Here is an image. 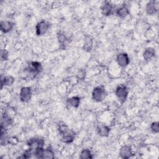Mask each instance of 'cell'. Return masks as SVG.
<instances>
[{"label": "cell", "instance_id": "ffe728a7", "mask_svg": "<svg viewBox=\"0 0 159 159\" xmlns=\"http://www.w3.org/2000/svg\"><path fill=\"white\" fill-rule=\"evenodd\" d=\"M55 158V153L53 149L48 147L46 148H44L43 158Z\"/></svg>", "mask_w": 159, "mask_h": 159}, {"label": "cell", "instance_id": "ba28073f", "mask_svg": "<svg viewBox=\"0 0 159 159\" xmlns=\"http://www.w3.org/2000/svg\"><path fill=\"white\" fill-rule=\"evenodd\" d=\"M116 61L117 65L121 68H125L128 66L130 63V58L127 53H120L116 56Z\"/></svg>", "mask_w": 159, "mask_h": 159}, {"label": "cell", "instance_id": "cb8c5ba5", "mask_svg": "<svg viewBox=\"0 0 159 159\" xmlns=\"http://www.w3.org/2000/svg\"><path fill=\"white\" fill-rule=\"evenodd\" d=\"M150 130L154 134H158L159 132V124L158 121L153 122L150 125Z\"/></svg>", "mask_w": 159, "mask_h": 159}, {"label": "cell", "instance_id": "2e32d148", "mask_svg": "<svg viewBox=\"0 0 159 159\" xmlns=\"http://www.w3.org/2000/svg\"><path fill=\"white\" fill-rule=\"evenodd\" d=\"M98 134L101 137H107L110 133L111 129L109 126L104 124H101L98 125L97 128Z\"/></svg>", "mask_w": 159, "mask_h": 159}, {"label": "cell", "instance_id": "83f0119b", "mask_svg": "<svg viewBox=\"0 0 159 159\" xmlns=\"http://www.w3.org/2000/svg\"><path fill=\"white\" fill-rule=\"evenodd\" d=\"M18 142V140L15 137H11L8 139V143H11L12 145H16V143Z\"/></svg>", "mask_w": 159, "mask_h": 159}, {"label": "cell", "instance_id": "5b68a950", "mask_svg": "<svg viewBox=\"0 0 159 159\" xmlns=\"http://www.w3.org/2000/svg\"><path fill=\"white\" fill-rule=\"evenodd\" d=\"M32 98V89L29 86L21 88L19 93V99L22 102H28Z\"/></svg>", "mask_w": 159, "mask_h": 159}, {"label": "cell", "instance_id": "9c48e42d", "mask_svg": "<svg viewBox=\"0 0 159 159\" xmlns=\"http://www.w3.org/2000/svg\"><path fill=\"white\" fill-rule=\"evenodd\" d=\"M158 1H148L145 6V11L147 14L149 16L155 15L157 13L158 9Z\"/></svg>", "mask_w": 159, "mask_h": 159}, {"label": "cell", "instance_id": "5bb4252c", "mask_svg": "<svg viewBox=\"0 0 159 159\" xmlns=\"http://www.w3.org/2000/svg\"><path fill=\"white\" fill-rule=\"evenodd\" d=\"M116 15L122 19H124L129 15V9L125 5H122L115 10Z\"/></svg>", "mask_w": 159, "mask_h": 159}, {"label": "cell", "instance_id": "4fadbf2b", "mask_svg": "<svg viewBox=\"0 0 159 159\" xmlns=\"http://www.w3.org/2000/svg\"><path fill=\"white\" fill-rule=\"evenodd\" d=\"M143 58L145 61H149L155 56V50L153 47H149L145 48L143 52Z\"/></svg>", "mask_w": 159, "mask_h": 159}, {"label": "cell", "instance_id": "7402d4cb", "mask_svg": "<svg viewBox=\"0 0 159 159\" xmlns=\"http://www.w3.org/2000/svg\"><path fill=\"white\" fill-rule=\"evenodd\" d=\"M69 130H70V128L65 123H62V124L60 123L58 124V133L60 136H61L63 134H65V133H66Z\"/></svg>", "mask_w": 159, "mask_h": 159}, {"label": "cell", "instance_id": "3957f363", "mask_svg": "<svg viewBox=\"0 0 159 159\" xmlns=\"http://www.w3.org/2000/svg\"><path fill=\"white\" fill-rule=\"evenodd\" d=\"M50 27V22L46 20H41L38 22L35 25V34L37 36L45 35Z\"/></svg>", "mask_w": 159, "mask_h": 159}, {"label": "cell", "instance_id": "d6986e66", "mask_svg": "<svg viewBox=\"0 0 159 159\" xmlns=\"http://www.w3.org/2000/svg\"><path fill=\"white\" fill-rule=\"evenodd\" d=\"M93 158V154L88 148L83 149L80 153V158L81 159H91Z\"/></svg>", "mask_w": 159, "mask_h": 159}, {"label": "cell", "instance_id": "52a82bcc", "mask_svg": "<svg viewBox=\"0 0 159 159\" xmlns=\"http://www.w3.org/2000/svg\"><path fill=\"white\" fill-rule=\"evenodd\" d=\"M101 11L103 16L106 17L109 16L115 11L114 6L111 2L104 1L101 7Z\"/></svg>", "mask_w": 159, "mask_h": 159}, {"label": "cell", "instance_id": "44dd1931", "mask_svg": "<svg viewBox=\"0 0 159 159\" xmlns=\"http://www.w3.org/2000/svg\"><path fill=\"white\" fill-rule=\"evenodd\" d=\"M13 122L12 119L6 113H4L2 114V122H1V124L3 125L5 127H7L9 125H11Z\"/></svg>", "mask_w": 159, "mask_h": 159}, {"label": "cell", "instance_id": "4316f807", "mask_svg": "<svg viewBox=\"0 0 159 159\" xmlns=\"http://www.w3.org/2000/svg\"><path fill=\"white\" fill-rule=\"evenodd\" d=\"M33 155V150H31L30 148H28L22 154V156L20 157V158H29Z\"/></svg>", "mask_w": 159, "mask_h": 159}, {"label": "cell", "instance_id": "6da1fadb", "mask_svg": "<svg viewBox=\"0 0 159 159\" xmlns=\"http://www.w3.org/2000/svg\"><path fill=\"white\" fill-rule=\"evenodd\" d=\"M107 95L105 87L103 85H99L94 88L92 91V99L96 102L103 101Z\"/></svg>", "mask_w": 159, "mask_h": 159}, {"label": "cell", "instance_id": "277c9868", "mask_svg": "<svg viewBox=\"0 0 159 159\" xmlns=\"http://www.w3.org/2000/svg\"><path fill=\"white\" fill-rule=\"evenodd\" d=\"M26 70L29 74L35 76L43 71V66L40 62L37 61H32L28 64Z\"/></svg>", "mask_w": 159, "mask_h": 159}, {"label": "cell", "instance_id": "e0dca14e", "mask_svg": "<svg viewBox=\"0 0 159 159\" xmlns=\"http://www.w3.org/2000/svg\"><path fill=\"white\" fill-rule=\"evenodd\" d=\"M67 104L74 108H78L81 102V98L78 96H74L67 99Z\"/></svg>", "mask_w": 159, "mask_h": 159}, {"label": "cell", "instance_id": "7c38bea8", "mask_svg": "<svg viewBox=\"0 0 159 159\" xmlns=\"http://www.w3.org/2000/svg\"><path fill=\"white\" fill-rule=\"evenodd\" d=\"M76 136L75 131L72 129H70L66 133L61 136V140L63 143H70L73 142Z\"/></svg>", "mask_w": 159, "mask_h": 159}, {"label": "cell", "instance_id": "7a4b0ae2", "mask_svg": "<svg viewBox=\"0 0 159 159\" xmlns=\"http://www.w3.org/2000/svg\"><path fill=\"white\" fill-rule=\"evenodd\" d=\"M115 94L119 101L124 103L128 97L129 89L125 85L120 84L116 88Z\"/></svg>", "mask_w": 159, "mask_h": 159}, {"label": "cell", "instance_id": "484cf974", "mask_svg": "<svg viewBox=\"0 0 159 159\" xmlns=\"http://www.w3.org/2000/svg\"><path fill=\"white\" fill-rule=\"evenodd\" d=\"M92 41L91 40L89 39H87L85 41V43L84 44V50L87 51V52H89L91 51V48H92Z\"/></svg>", "mask_w": 159, "mask_h": 159}, {"label": "cell", "instance_id": "8fae6325", "mask_svg": "<svg viewBox=\"0 0 159 159\" xmlns=\"http://www.w3.org/2000/svg\"><path fill=\"white\" fill-rule=\"evenodd\" d=\"M14 23L11 20H2L0 23V30L4 34L11 32L14 28Z\"/></svg>", "mask_w": 159, "mask_h": 159}, {"label": "cell", "instance_id": "9a60e30c", "mask_svg": "<svg viewBox=\"0 0 159 159\" xmlns=\"http://www.w3.org/2000/svg\"><path fill=\"white\" fill-rule=\"evenodd\" d=\"M57 39L59 43V45L61 48L64 49L66 45V42H68V39L66 36L65 34L62 32H59L57 33Z\"/></svg>", "mask_w": 159, "mask_h": 159}, {"label": "cell", "instance_id": "ac0fdd59", "mask_svg": "<svg viewBox=\"0 0 159 159\" xmlns=\"http://www.w3.org/2000/svg\"><path fill=\"white\" fill-rule=\"evenodd\" d=\"M14 81H15V79L12 75L4 76V78H1V88H2L3 86H10L12 85Z\"/></svg>", "mask_w": 159, "mask_h": 159}, {"label": "cell", "instance_id": "603a6c76", "mask_svg": "<svg viewBox=\"0 0 159 159\" xmlns=\"http://www.w3.org/2000/svg\"><path fill=\"white\" fill-rule=\"evenodd\" d=\"M43 147H39L33 151V155L37 158H43Z\"/></svg>", "mask_w": 159, "mask_h": 159}, {"label": "cell", "instance_id": "8992f818", "mask_svg": "<svg viewBox=\"0 0 159 159\" xmlns=\"http://www.w3.org/2000/svg\"><path fill=\"white\" fill-rule=\"evenodd\" d=\"M27 144L29 146V148L34 151L35 149L39 147H43L45 141L42 138L33 137L27 141Z\"/></svg>", "mask_w": 159, "mask_h": 159}, {"label": "cell", "instance_id": "d4e9b609", "mask_svg": "<svg viewBox=\"0 0 159 159\" xmlns=\"http://www.w3.org/2000/svg\"><path fill=\"white\" fill-rule=\"evenodd\" d=\"M1 61H6L8 60L9 58V52L6 48H2L1 50V55H0Z\"/></svg>", "mask_w": 159, "mask_h": 159}, {"label": "cell", "instance_id": "30bf717a", "mask_svg": "<svg viewBox=\"0 0 159 159\" xmlns=\"http://www.w3.org/2000/svg\"><path fill=\"white\" fill-rule=\"evenodd\" d=\"M134 153L132 148L129 145H123L119 150V155L123 159H128L133 156Z\"/></svg>", "mask_w": 159, "mask_h": 159}]
</instances>
